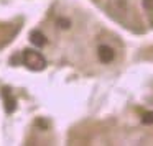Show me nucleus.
<instances>
[{
	"label": "nucleus",
	"instance_id": "obj_6",
	"mask_svg": "<svg viewBox=\"0 0 153 146\" xmlns=\"http://www.w3.org/2000/svg\"><path fill=\"white\" fill-rule=\"evenodd\" d=\"M142 122L145 125H153V112H146L145 115L142 117Z\"/></svg>",
	"mask_w": 153,
	"mask_h": 146
},
{
	"label": "nucleus",
	"instance_id": "obj_4",
	"mask_svg": "<svg viewBox=\"0 0 153 146\" xmlns=\"http://www.w3.org/2000/svg\"><path fill=\"white\" fill-rule=\"evenodd\" d=\"M8 89H4V95H5V107H7V112H13L15 110V100L8 97Z\"/></svg>",
	"mask_w": 153,
	"mask_h": 146
},
{
	"label": "nucleus",
	"instance_id": "obj_7",
	"mask_svg": "<svg viewBox=\"0 0 153 146\" xmlns=\"http://www.w3.org/2000/svg\"><path fill=\"white\" fill-rule=\"evenodd\" d=\"M58 23H59V27L61 28H69V20H63V18H61V20H58Z\"/></svg>",
	"mask_w": 153,
	"mask_h": 146
},
{
	"label": "nucleus",
	"instance_id": "obj_3",
	"mask_svg": "<svg viewBox=\"0 0 153 146\" xmlns=\"http://www.w3.org/2000/svg\"><path fill=\"white\" fill-rule=\"evenodd\" d=\"M30 41L35 46H45V44H46V38H45V35L40 33V31H33V33L30 35Z\"/></svg>",
	"mask_w": 153,
	"mask_h": 146
},
{
	"label": "nucleus",
	"instance_id": "obj_5",
	"mask_svg": "<svg viewBox=\"0 0 153 146\" xmlns=\"http://www.w3.org/2000/svg\"><path fill=\"white\" fill-rule=\"evenodd\" d=\"M143 8L146 10V13H148L150 20L153 23V0H143Z\"/></svg>",
	"mask_w": 153,
	"mask_h": 146
},
{
	"label": "nucleus",
	"instance_id": "obj_1",
	"mask_svg": "<svg viewBox=\"0 0 153 146\" xmlns=\"http://www.w3.org/2000/svg\"><path fill=\"white\" fill-rule=\"evenodd\" d=\"M23 63L33 71H43L45 67H46V59H45L38 51H33V49H25Z\"/></svg>",
	"mask_w": 153,
	"mask_h": 146
},
{
	"label": "nucleus",
	"instance_id": "obj_2",
	"mask_svg": "<svg viewBox=\"0 0 153 146\" xmlns=\"http://www.w3.org/2000/svg\"><path fill=\"white\" fill-rule=\"evenodd\" d=\"M97 56H99L100 63L104 64H109L114 61V58H115V53H114V49L110 46H107V44H102V46H99V49H97Z\"/></svg>",
	"mask_w": 153,
	"mask_h": 146
}]
</instances>
